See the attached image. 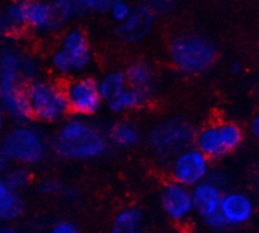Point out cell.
<instances>
[{"mask_svg":"<svg viewBox=\"0 0 259 233\" xmlns=\"http://www.w3.org/2000/svg\"><path fill=\"white\" fill-rule=\"evenodd\" d=\"M108 134L89 119L68 115L60 124L51 148L56 155L67 160H94L106 153Z\"/></svg>","mask_w":259,"mask_h":233,"instance_id":"obj_1","label":"cell"},{"mask_svg":"<svg viewBox=\"0 0 259 233\" xmlns=\"http://www.w3.org/2000/svg\"><path fill=\"white\" fill-rule=\"evenodd\" d=\"M171 65L180 73L197 76L207 72L218 61V47L209 37L196 32L175 34L167 45Z\"/></svg>","mask_w":259,"mask_h":233,"instance_id":"obj_2","label":"cell"},{"mask_svg":"<svg viewBox=\"0 0 259 233\" xmlns=\"http://www.w3.org/2000/svg\"><path fill=\"white\" fill-rule=\"evenodd\" d=\"M22 52L7 44L0 48V103L9 119L17 124L32 120L25 83L20 72Z\"/></svg>","mask_w":259,"mask_h":233,"instance_id":"obj_3","label":"cell"},{"mask_svg":"<svg viewBox=\"0 0 259 233\" xmlns=\"http://www.w3.org/2000/svg\"><path fill=\"white\" fill-rule=\"evenodd\" d=\"M25 95L32 120L53 125L62 123L70 113L63 85L57 81L43 77L27 81Z\"/></svg>","mask_w":259,"mask_h":233,"instance_id":"obj_4","label":"cell"},{"mask_svg":"<svg viewBox=\"0 0 259 233\" xmlns=\"http://www.w3.org/2000/svg\"><path fill=\"white\" fill-rule=\"evenodd\" d=\"M47 151L43 134L29 124H17L0 139V153L17 165L27 168L38 165L45 160Z\"/></svg>","mask_w":259,"mask_h":233,"instance_id":"obj_5","label":"cell"},{"mask_svg":"<svg viewBox=\"0 0 259 233\" xmlns=\"http://www.w3.org/2000/svg\"><path fill=\"white\" fill-rule=\"evenodd\" d=\"M196 129L185 118H168L154 124L147 133V146L159 160L174 156L194 144Z\"/></svg>","mask_w":259,"mask_h":233,"instance_id":"obj_6","label":"cell"},{"mask_svg":"<svg viewBox=\"0 0 259 233\" xmlns=\"http://www.w3.org/2000/svg\"><path fill=\"white\" fill-rule=\"evenodd\" d=\"M244 139V129L239 124L232 120H220L197 129L194 146L210 160H219L237 151Z\"/></svg>","mask_w":259,"mask_h":233,"instance_id":"obj_7","label":"cell"},{"mask_svg":"<svg viewBox=\"0 0 259 233\" xmlns=\"http://www.w3.org/2000/svg\"><path fill=\"white\" fill-rule=\"evenodd\" d=\"M63 91L71 115L89 119L96 115L104 105L98 80L93 76L80 75L68 78L63 83Z\"/></svg>","mask_w":259,"mask_h":233,"instance_id":"obj_8","label":"cell"},{"mask_svg":"<svg viewBox=\"0 0 259 233\" xmlns=\"http://www.w3.org/2000/svg\"><path fill=\"white\" fill-rule=\"evenodd\" d=\"M168 170L171 181L187 188H194L209 178L211 173V160L192 145L169 160Z\"/></svg>","mask_w":259,"mask_h":233,"instance_id":"obj_9","label":"cell"},{"mask_svg":"<svg viewBox=\"0 0 259 233\" xmlns=\"http://www.w3.org/2000/svg\"><path fill=\"white\" fill-rule=\"evenodd\" d=\"M224 176L220 171L210 173L209 178L191 188L194 213L205 219L218 213L224 196Z\"/></svg>","mask_w":259,"mask_h":233,"instance_id":"obj_10","label":"cell"},{"mask_svg":"<svg viewBox=\"0 0 259 233\" xmlns=\"http://www.w3.org/2000/svg\"><path fill=\"white\" fill-rule=\"evenodd\" d=\"M159 206L169 221L176 223L186 221L194 213L191 188L174 181L167 182L159 193Z\"/></svg>","mask_w":259,"mask_h":233,"instance_id":"obj_11","label":"cell"},{"mask_svg":"<svg viewBox=\"0 0 259 233\" xmlns=\"http://www.w3.org/2000/svg\"><path fill=\"white\" fill-rule=\"evenodd\" d=\"M157 15L147 5L138 3L133 5L131 15L120 24H116L115 34L118 39L126 44H137L146 39L156 25Z\"/></svg>","mask_w":259,"mask_h":233,"instance_id":"obj_12","label":"cell"},{"mask_svg":"<svg viewBox=\"0 0 259 233\" xmlns=\"http://www.w3.org/2000/svg\"><path fill=\"white\" fill-rule=\"evenodd\" d=\"M62 48L70 57L75 73H82L93 63V48L90 39L81 27H70L62 33L60 40Z\"/></svg>","mask_w":259,"mask_h":233,"instance_id":"obj_13","label":"cell"},{"mask_svg":"<svg viewBox=\"0 0 259 233\" xmlns=\"http://www.w3.org/2000/svg\"><path fill=\"white\" fill-rule=\"evenodd\" d=\"M219 212L228 227H240L252 221L255 213V204L252 197L244 192L229 191L223 196Z\"/></svg>","mask_w":259,"mask_h":233,"instance_id":"obj_14","label":"cell"},{"mask_svg":"<svg viewBox=\"0 0 259 233\" xmlns=\"http://www.w3.org/2000/svg\"><path fill=\"white\" fill-rule=\"evenodd\" d=\"M24 27L38 34L56 33L51 0H23Z\"/></svg>","mask_w":259,"mask_h":233,"instance_id":"obj_15","label":"cell"},{"mask_svg":"<svg viewBox=\"0 0 259 233\" xmlns=\"http://www.w3.org/2000/svg\"><path fill=\"white\" fill-rule=\"evenodd\" d=\"M152 95L153 93L148 92V91L132 87L128 85L116 97L106 102V107L109 108L110 112L120 115V113H125L143 107L151 100Z\"/></svg>","mask_w":259,"mask_h":233,"instance_id":"obj_16","label":"cell"},{"mask_svg":"<svg viewBox=\"0 0 259 233\" xmlns=\"http://www.w3.org/2000/svg\"><path fill=\"white\" fill-rule=\"evenodd\" d=\"M144 212L137 206L119 209L111 221L109 233H144Z\"/></svg>","mask_w":259,"mask_h":233,"instance_id":"obj_17","label":"cell"},{"mask_svg":"<svg viewBox=\"0 0 259 233\" xmlns=\"http://www.w3.org/2000/svg\"><path fill=\"white\" fill-rule=\"evenodd\" d=\"M126 82L132 87L141 88L153 93L154 91V71L153 67L142 58H134L129 61L128 65L124 68Z\"/></svg>","mask_w":259,"mask_h":233,"instance_id":"obj_18","label":"cell"},{"mask_svg":"<svg viewBox=\"0 0 259 233\" xmlns=\"http://www.w3.org/2000/svg\"><path fill=\"white\" fill-rule=\"evenodd\" d=\"M109 141L121 149H132L142 141V133L138 126L132 121L119 120L109 129Z\"/></svg>","mask_w":259,"mask_h":233,"instance_id":"obj_19","label":"cell"},{"mask_svg":"<svg viewBox=\"0 0 259 233\" xmlns=\"http://www.w3.org/2000/svg\"><path fill=\"white\" fill-rule=\"evenodd\" d=\"M126 86H128V82H126L124 70H118V68L108 71L100 80H98L99 92L104 103L116 97Z\"/></svg>","mask_w":259,"mask_h":233,"instance_id":"obj_20","label":"cell"},{"mask_svg":"<svg viewBox=\"0 0 259 233\" xmlns=\"http://www.w3.org/2000/svg\"><path fill=\"white\" fill-rule=\"evenodd\" d=\"M24 212V201L18 192H10L0 202V222L9 224L17 221Z\"/></svg>","mask_w":259,"mask_h":233,"instance_id":"obj_21","label":"cell"},{"mask_svg":"<svg viewBox=\"0 0 259 233\" xmlns=\"http://www.w3.org/2000/svg\"><path fill=\"white\" fill-rule=\"evenodd\" d=\"M5 183L8 184L10 191L19 193L22 189L27 188L32 182V174L27 166L15 165L10 166L9 170L4 176Z\"/></svg>","mask_w":259,"mask_h":233,"instance_id":"obj_22","label":"cell"},{"mask_svg":"<svg viewBox=\"0 0 259 233\" xmlns=\"http://www.w3.org/2000/svg\"><path fill=\"white\" fill-rule=\"evenodd\" d=\"M50 65L52 67L53 72L62 77H68V76L75 75L73 65L71 62L70 57L62 48L57 47L50 55Z\"/></svg>","mask_w":259,"mask_h":233,"instance_id":"obj_23","label":"cell"},{"mask_svg":"<svg viewBox=\"0 0 259 233\" xmlns=\"http://www.w3.org/2000/svg\"><path fill=\"white\" fill-rule=\"evenodd\" d=\"M24 28L13 22L4 12H0V39L8 40L19 37Z\"/></svg>","mask_w":259,"mask_h":233,"instance_id":"obj_24","label":"cell"},{"mask_svg":"<svg viewBox=\"0 0 259 233\" xmlns=\"http://www.w3.org/2000/svg\"><path fill=\"white\" fill-rule=\"evenodd\" d=\"M132 10H133V5L128 0H116L109 8L108 14L113 22H115L116 24H120V23H123L131 15Z\"/></svg>","mask_w":259,"mask_h":233,"instance_id":"obj_25","label":"cell"},{"mask_svg":"<svg viewBox=\"0 0 259 233\" xmlns=\"http://www.w3.org/2000/svg\"><path fill=\"white\" fill-rule=\"evenodd\" d=\"M20 72L25 81H30L33 78L39 77V63L33 55L22 53V61H20Z\"/></svg>","mask_w":259,"mask_h":233,"instance_id":"obj_26","label":"cell"},{"mask_svg":"<svg viewBox=\"0 0 259 233\" xmlns=\"http://www.w3.org/2000/svg\"><path fill=\"white\" fill-rule=\"evenodd\" d=\"M142 4L147 5L156 15H168L176 7V0H141Z\"/></svg>","mask_w":259,"mask_h":233,"instance_id":"obj_27","label":"cell"},{"mask_svg":"<svg viewBox=\"0 0 259 233\" xmlns=\"http://www.w3.org/2000/svg\"><path fill=\"white\" fill-rule=\"evenodd\" d=\"M37 189L42 196L52 197V196H57V194H61L63 187L62 184H61V182L57 181V179L45 178L38 183Z\"/></svg>","mask_w":259,"mask_h":233,"instance_id":"obj_28","label":"cell"},{"mask_svg":"<svg viewBox=\"0 0 259 233\" xmlns=\"http://www.w3.org/2000/svg\"><path fill=\"white\" fill-rule=\"evenodd\" d=\"M85 9L93 13H108L109 8L116 0H81Z\"/></svg>","mask_w":259,"mask_h":233,"instance_id":"obj_29","label":"cell"},{"mask_svg":"<svg viewBox=\"0 0 259 233\" xmlns=\"http://www.w3.org/2000/svg\"><path fill=\"white\" fill-rule=\"evenodd\" d=\"M50 233H80L78 227L72 221H67V219H62L58 221L51 227Z\"/></svg>","mask_w":259,"mask_h":233,"instance_id":"obj_30","label":"cell"},{"mask_svg":"<svg viewBox=\"0 0 259 233\" xmlns=\"http://www.w3.org/2000/svg\"><path fill=\"white\" fill-rule=\"evenodd\" d=\"M204 223L207 228L212 229V231H222V229L227 228L228 224L225 222V219L223 218V216L220 214V212L212 214V216L207 217L204 219Z\"/></svg>","mask_w":259,"mask_h":233,"instance_id":"obj_31","label":"cell"},{"mask_svg":"<svg viewBox=\"0 0 259 233\" xmlns=\"http://www.w3.org/2000/svg\"><path fill=\"white\" fill-rule=\"evenodd\" d=\"M249 130L253 138H254L259 143V112L255 113V115L253 116L252 120H250Z\"/></svg>","mask_w":259,"mask_h":233,"instance_id":"obj_32","label":"cell"},{"mask_svg":"<svg viewBox=\"0 0 259 233\" xmlns=\"http://www.w3.org/2000/svg\"><path fill=\"white\" fill-rule=\"evenodd\" d=\"M61 196L67 199V201H73V199L77 198V191H75L72 187H63Z\"/></svg>","mask_w":259,"mask_h":233,"instance_id":"obj_33","label":"cell"},{"mask_svg":"<svg viewBox=\"0 0 259 233\" xmlns=\"http://www.w3.org/2000/svg\"><path fill=\"white\" fill-rule=\"evenodd\" d=\"M10 164H12V163H10V161L8 160V159L5 158V156L3 155L2 153H0V177L5 176V173L9 170Z\"/></svg>","mask_w":259,"mask_h":233,"instance_id":"obj_34","label":"cell"},{"mask_svg":"<svg viewBox=\"0 0 259 233\" xmlns=\"http://www.w3.org/2000/svg\"><path fill=\"white\" fill-rule=\"evenodd\" d=\"M10 189L9 187H8V184L5 183V179L4 177H0V202L3 201V199L5 198V197L8 196V194L10 193Z\"/></svg>","mask_w":259,"mask_h":233,"instance_id":"obj_35","label":"cell"},{"mask_svg":"<svg viewBox=\"0 0 259 233\" xmlns=\"http://www.w3.org/2000/svg\"><path fill=\"white\" fill-rule=\"evenodd\" d=\"M229 71L230 73L234 76L240 75V73L243 72V65L240 63V61H234V62L229 66Z\"/></svg>","mask_w":259,"mask_h":233,"instance_id":"obj_36","label":"cell"},{"mask_svg":"<svg viewBox=\"0 0 259 233\" xmlns=\"http://www.w3.org/2000/svg\"><path fill=\"white\" fill-rule=\"evenodd\" d=\"M7 113H5L4 108H3L2 103H0V134L3 133V130L5 129V124H7Z\"/></svg>","mask_w":259,"mask_h":233,"instance_id":"obj_37","label":"cell"},{"mask_svg":"<svg viewBox=\"0 0 259 233\" xmlns=\"http://www.w3.org/2000/svg\"><path fill=\"white\" fill-rule=\"evenodd\" d=\"M0 233H20V232L19 229L10 226V224H4V226H0Z\"/></svg>","mask_w":259,"mask_h":233,"instance_id":"obj_38","label":"cell"},{"mask_svg":"<svg viewBox=\"0 0 259 233\" xmlns=\"http://www.w3.org/2000/svg\"><path fill=\"white\" fill-rule=\"evenodd\" d=\"M184 2H194V0H184Z\"/></svg>","mask_w":259,"mask_h":233,"instance_id":"obj_39","label":"cell"},{"mask_svg":"<svg viewBox=\"0 0 259 233\" xmlns=\"http://www.w3.org/2000/svg\"><path fill=\"white\" fill-rule=\"evenodd\" d=\"M175 233H182V232H175Z\"/></svg>","mask_w":259,"mask_h":233,"instance_id":"obj_40","label":"cell"},{"mask_svg":"<svg viewBox=\"0 0 259 233\" xmlns=\"http://www.w3.org/2000/svg\"><path fill=\"white\" fill-rule=\"evenodd\" d=\"M0 223H2V222H0ZM0 226H2V224H0Z\"/></svg>","mask_w":259,"mask_h":233,"instance_id":"obj_41","label":"cell"}]
</instances>
